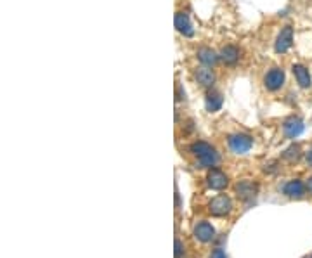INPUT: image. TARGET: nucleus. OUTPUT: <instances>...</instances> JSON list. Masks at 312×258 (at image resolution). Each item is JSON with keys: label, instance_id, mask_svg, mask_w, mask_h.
Returning <instances> with one entry per match:
<instances>
[{"label": "nucleus", "instance_id": "nucleus-1", "mask_svg": "<svg viewBox=\"0 0 312 258\" xmlns=\"http://www.w3.org/2000/svg\"><path fill=\"white\" fill-rule=\"evenodd\" d=\"M189 151L196 156L198 161L201 163V167H215L219 163V154L210 144L206 142H195L191 144Z\"/></svg>", "mask_w": 312, "mask_h": 258}, {"label": "nucleus", "instance_id": "nucleus-2", "mask_svg": "<svg viewBox=\"0 0 312 258\" xmlns=\"http://www.w3.org/2000/svg\"><path fill=\"white\" fill-rule=\"evenodd\" d=\"M252 146H253V139L247 134H234L229 137V147L236 154H245V152L252 149Z\"/></svg>", "mask_w": 312, "mask_h": 258}, {"label": "nucleus", "instance_id": "nucleus-3", "mask_svg": "<svg viewBox=\"0 0 312 258\" xmlns=\"http://www.w3.org/2000/svg\"><path fill=\"white\" fill-rule=\"evenodd\" d=\"M231 210H232V203L226 194H221L210 201V213L215 217L227 215V213H231Z\"/></svg>", "mask_w": 312, "mask_h": 258}, {"label": "nucleus", "instance_id": "nucleus-4", "mask_svg": "<svg viewBox=\"0 0 312 258\" xmlns=\"http://www.w3.org/2000/svg\"><path fill=\"white\" fill-rule=\"evenodd\" d=\"M263 85L267 90H279L284 85V71L279 68H272L266 76H263Z\"/></svg>", "mask_w": 312, "mask_h": 258}, {"label": "nucleus", "instance_id": "nucleus-5", "mask_svg": "<svg viewBox=\"0 0 312 258\" xmlns=\"http://www.w3.org/2000/svg\"><path fill=\"white\" fill-rule=\"evenodd\" d=\"M206 182H208V186L212 187L215 191H222L227 187V184H229V178H227V175L221 172V170L217 168H212L206 175Z\"/></svg>", "mask_w": 312, "mask_h": 258}, {"label": "nucleus", "instance_id": "nucleus-6", "mask_svg": "<svg viewBox=\"0 0 312 258\" xmlns=\"http://www.w3.org/2000/svg\"><path fill=\"white\" fill-rule=\"evenodd\" d=\"M293 43V28L292 26H284L278 35V40H276V52L278 54H284Z\"/></svg>", "mask_w": 312, "mask_h": 258}, {"label": "nucleus", "instance_id": "nucleus-7", "mask_svg": "<svg viewBox=\"0 0 312 258\" xmlns=\"http://www.w3.org/2000/svg\"><path fill=\"white\" fill-rule=\"evenodd\" d=\"M283 130H284V135H286V137L295 139L304 132V121H302L298 116H290L288 120H284Z\"/></svg>", "mask_w": 312, "mask_h": 258}, {"label": "nucleus", "instance_id": "nucleus-8", "mask_svg": "<svg viewBox=\"0 0 312 258\" xmlns=\"http://www.w3.org/2000/svg\"><path fill=\"white\" fill-rule=\"evenodd\" d=\"M175 28H177V32L182 33L184 37H193V35H195V30H193V24H191V21H189L186 12H177V14H175Z\"/></svg>", "mask_w": 312, "mask_h": 258}, {"label": "nucleus", "instance_id": "nucleus-9", "mask_svg": "<svg viewBox=\"0 0 312 258\" xmlns=\"http://www.w3.org/2000/svg\"><path fill=\"white\" fill-rule=\"evenodd\" d=\"M307 186L302 180H290L286 186L283 187V192L288 196V198H304Z\"/></svg>", "mask_w": 312, "mask_h": 258}, {"label": "nucleus", "instance_id": "nucleus-10", "mask_svg": "<svg viewBox=\"0 0 312 258\" xmlns=\"http://www.w3.org/2000/svg\"><path fill=\"white\" fill-rule=\"evenodd\" d=\"M293 75H295L298 85L302 87V89H309L312 85V78H310V73L309 69H307L304 64H293Z\"/></svg>", "mask_w": 312, "mask_h": 258}, {"label": "nucleus", "instance_id": "nucleus-11", "mask_svg": "<svg viewBox=\"0 0 312 258\" xmlns=\"http://www.w3.org/2000/svg\"><path fill=\"white\" fill-rule=\"evenodd\" d=\"M195 236L201 243H208L215 238V229L208 224V222H200V224L195 227Z\"/></svg>", "mask_w": 312, "mask_h": 258}, {"label": "nucleus", "instance_id": "nucleus-12", "mask_svg": "<svg viewBox=\"0 0 312 258\" xmlns=\"http://www.w3.org/2000/svg\"><path fill=\"white\" fill-rule=\"evenodd\" d=\"M219 58H221L222 63L227 64V66H234V64L239 61V50H238V47H234V45H226V47H224V49L221 50Z\"/></svg>", "mask_w": 312, "mask_h": 258}, {"label": "nucleus", "instance_id": "nucleus-13", "mask_svg": "<svg viewBox=\"0 0 312 258\" xmlns=\"http://www.w3.org/2000/svg\"><path fill=\"white\" fill-rule=\"evenodd\" d=\"M195 78L198 84L201 87H205V89H210V87L215 84V75L212 69H208V68H198L195 73Z\"/></svg>", "mask_w": 312, "mask_h": 258}, {"label": "nucleus", "instance_id": "nucleus-14", "mask_svg": "<svg viewBox=\"0 0 312 258\" xmlns=\"http://www.w3.org/2000/svg\"><path fill=\"white\" fill-rule=\"evenodd\" d=\"M257 191H258L257 184H253L250 180H243L236 186V192H238V196L243 199H253L255 194H257Z\"/></svg>", "mask_w": 312, "mask_h": 258}, {"label": "nucleus", "instance_id": "nucleus-15", "mask_svg": "<svg viewBox=\"0 0 312 258\" xmlns=\"http://www.w3.org/2000/svg\"><path fill=\"white\" fill-rule=\"evenodd\" d=\"M222 104H224V99H222V95L219 94V92H208L206 94V97H205V106L206 109H208L210 113H215V111H219V109L222 108Z\"/></svg>", "mask_w": 312, "mask_h": 258}, {"label": "nucleus", "instance_id": "nucleus-16", "mask_svg": "<svg viewBox=\"0 0 312 258\" xmlns=\"http://www.w3.org/2000/svg\"><path fill=\"white\" fill-rule=\"evenodd\" d=\"M198 59H200V63H203L205 66H213V64H217L219 56L215 54V50L208 49V47H201V49L198 50Z\"/></svg>", "mask_w": 312, "mask_h": 258}, {"label": "nucleus", "instance_id": "nucleus-17", "mask_svg": "<svg viewBox=\"0 0 312 258\" xmlns=\"http://www.w3.org/2000/svg\"><path fill=\"white\" fill-rule=\"evenodd\" d=\"M284 158L288 161H297L300 158V146H297V144H293V146H290L286 151H284Z\"/></svg>", "mask_w": 312, "mask_h": 258}, {"label": "nucleus", "instance_id": "nucleus-18", "mask_svg": "<svg viewBox=\"0 0 312 258\" xmlns=\"http://www.w3.org/2000/svg\"><path fill=\"white\" fill-rule=\"evenodd\" d=\"M182 255H184V244L179 239H175V258H182Z\"/></svg>", "mask_w": 312, "mask_h": 258}, {"label": "nucleus", "instance_id": "nucleus-19", "mask_svg": "<svg viewBox=\"0 0 312 258\" xmlns=\"http://www.w3.org/2000/svg\"><path fill=\"white\" fill-rule=\"evenodd\" d=\"M210 258H226V255H224V251H222V250H215Z\"/></svg>", "mask_w": 312, "mask_h": 258}, {"label": "nucleus", "instance_id": "nucleus-20", "mask_svg": "<svg viewBox=\"0 0 312 258\" xmlns=\"http://www.w3.org/2000/svg\"><path fill=\"white\" fill-rule=\"evenodd\" d=\"M305 160H307V165H310L312 167V147L309 151H307V154H305Z\"/></svg>", "mask_w": 312, "mask_h": 258}, {"label": "nucleus", "instance_id": "nucleus-21", "mask_svg": "<svg viewBox=\"0 0 312 258\" xmlns=\"http://www.w3.org/2000/svg\"><path fill=\"white\" fill-rule=\"evenodd\" d=\"M184 95H186V94H182V87L177 85V100H182Z\"/></svg>", "mask_w": 312, "mask_h": 258}, {"label": "nucleus", "instance_id": "nucleus-22", "mask_svg": "<svg viewBox=\"0 0 312 258\" xmlns=\"http://www.w3.org/2000/svg\"><path fill=\"white\" fill-rule=\"evenodd\" d=\"M305 186H307V191H309L310 194H312V177L309 178V180H307V184H305Z\"/></svg>", "mask_w": 312, "mask_h": 258}]
</instances>
